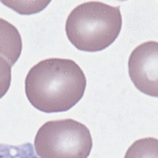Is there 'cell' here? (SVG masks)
<instances>
[{
    "mask_svg": "<svg viewBox=\"0 0 158 158\" xmlns=\"http://www.w3.org/2000/svg\"><path fill=\"white\" fill-rule=\"evenodd\" d=\"M86 78L72 60L49 58L28 71L25 93L32 106L46 113L68 111L83 98Z\"/></svg>",
    "mask_w": 158,
    "mask_h": 158,
    "instance_id": "obj_1",
    "label": "cell"
},
{
    "mask_svg": "<svg viewBox=\"0 0 158 158\" xmlns=\"http://www.w3.org/2000/svg\"><path fill=\"white\" fill-rule=\"evenodd\" d=\"M40 158H88L93 148L89 128L74 119L48 121L38 130L34 142Z\"/></svg>",
    "mask_w": 158,
    "mask_h": 158,
    "instance_id": "obj_3",
    "label": "cell"
},
{
    "mask_svg": "<svg viewBox=\"0 0 158 158\" xmlns=\"http://www.w3.org/2000/svg\"><path fill=\"white\" fill-rule=\"evenodd\" d=\"M22 51V40L19 31L6 20L0 18V56L13 66Z\"/></svg>",
    "mask_w": 158,
    "mask_h": 158,
    "instance_id": "obj_5",
    "label": "cell"
},
{
    "mask_svg": "<svg viewBox=\"0 0 158 158\" xmlns=\"http://www.w3.org/2000/svg\"><path fill=\"white\" fill-rule=\"evenodd\" d=\"M11 67L6 60L0 56V99L6 94L10 86Z\"/></svg>",
    "mask_w": 158,
    "mask_h": 158,
    "instance_id": "obj_8",
    "label": "cell"
},
{
    "mask_svg": "<svg viewBox=\"0 0 158 158\" xmlns=\"http://www.w3.org/2000/svg\"><path fill=\"white\" fill-rule=\"evenodd\" d=\"M124 158H158V139L145 137L136 140L128 148Z\"/></svg>",
    "mask_w": 158,
    "mask_h": 158,
    "instance_id": "obj_6",
    "label": "cell"
},
{
    "mask_svg": "<svg viewBox=\"0 0 158 158\" xmlns=\"http://www.w3.org/2000/svg\"><path fill=\"white\" fill-rule=\"evenodd\" d=\"M122 26L119 6L91 1L71 11L66 19L65 31L76 48L93 52L103 51L112 44L120 33Z\"/></svg>",
    "mask_w": 158,
    "mask_h": 158,
    "instance_id": "obj_2",
    "label": "cell"
},
{
    "mask_svg": "<svg viewBox=\"0 0 158 158\" xmlns=\"http://www.w3.org/2000/svg\"><path fill=\"white\" fill-rule=\"evenodd\" d=\"M0 158H39L31 143L20 145L0 144Z\"/></svg>",
    "mask_w": 158,
    "mask_h": 158,
    "instance_id": "obj_7",
    "label": "cell"
},
{
    "mask_svg": "<svg viewBox=\"0 0 158 158\" xmlns=\"http://www.w3.org/2000/svg\"><path fill=\"white\" fill-rule=\"evenodd\" d=\"M128 74L137 90L158 98V42L148 41L137 46L130 55Z\"/></svg>",
    "mask_w": 158,
    "mask_h": 158,
    "instance_id": "obj_4",
    "label": "cell"
}]
</instances>
